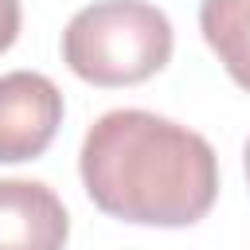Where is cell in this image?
I'll use <instances>...</instances> for the list:
<instances>
[{
    "mask_svg": "<svg viewBox=\"0 0 250 250\" xmlns=\"http://www.w3.org/2000/svg\"><path fill=\"white\" fill-rule=\"evenodd\" d=\"M199 31L223 70L250 94V0H199Z\"/></svg>",
    "mask_w": 250,
    "mask_h": 250,
    "instance_id": "5",
    "label": "cell"
},
{
    "mask_svg": "<svg viewBox=\"0 0 250 250\" xmlns=\"http://www.w3.org/2000/svg\"><path fill=\"white\" fill-rule=\"evenodd\" d=\"M70 215L39 180H0V250H62Z\"/></svg>",
    "mask_w": 250,
    "mask_h": 250,
    "instance_id": "4",
    "label": "cell"
},
{
    "mask_svg": "<svg viewBox=\"0 0 250 250\" xmlns=\"http://www.w3.org/2000/svg\"><path fill=\"white\" fill-rule=\"evenodd\" d=\"M172 23L148 0H94L62 31V62L90 86H137L172 59Z\"/></svg>",
    "mask_w": 250,
    "mask_h": 250,
    "instance_id": "2",
    "label": "cell"
},
{
    "mask_svg": "<svg viewBox=\"0 0 250 250\" xmlns=\"http://www.w3.org/2000/svg\"><path fill=\"white\" fill-rule=\"evenodd\" d=\"M242 168H246V184H250V137H246V148H242Z\"/></svg>",
    "mask_w": 250,
    "mask_h": 250,
    "instance_id": "7",
    "label": "cell"
},
{
    "mask_svg": "<svg viewBox=\"0 0 250 250\" xmlns=\"http://www.w3.org/2000/svg\"><path fill=\"white\" fill-rule=\"evenodd\" d=\"M20 35V0H0V55Z\"/></svg>",
    "mask_w": 250,
    "mask_h": 250,
    "instance_id": "6",
    "label": "cell"
},
{
    "mask_svg": "<svg viewBox=\"0 0 250 250\" xmlns=\"http://www.w3.org/2000/svg\"><path fill=\"white\" fill-rule=\"evenodd\" d=\"M62 125V94L39 70L0 74V164L35 160Z\"/></svg>",
    "mask_w": 250,
    "mask_h": 250,
    "instance_id": "3",
    "label": "cell"
},
{
    "mask_svg": "<svg viewBox=\"0 0 250 250\" xmlns=\"http://www.w3.org/2000/svg\"><path fill=\"white\" fill-rule=\"evenodd\" d=\"M78 172L98 211L137 227H191L219 195L211 141L148 109L102 113L82 137Z\"/></svg>",
    "mask_w": 250,
    "mask_h": 250,
    "instance_id": "1",
    "label": "cell"
}]
</instances>
